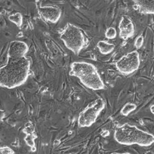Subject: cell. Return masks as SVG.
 Instances as JSON below:
<instances>
[{
    "label": "cell",
    "mask_w": 154,
    "mask_h": 154,
    "mask_svg": "<svg viewBox=\"0 0 154 154\" xmlns=\"http://www.w3.org/2000/svg\"><path fill=\"white\" fill-rule=\"evenodd\" d=\"M153 109H154V106H153V105H152V106H150V112H151V113H152V114H153Z\"/></svg>",
    "instance_id": "e0dca14e"
},
{
    "label": "cell",
    "mask_w": 154,
    "mask_h": 154,
    "mask_svg": "<svg viewBox=\"0 0 154 154\" xmlns=\"http://www.w3.org/2000/svg\"><path fill=\"white\" fill-rule=\"evenodd\" d=\"M119 36L122 39L126 40L133 36L135 32L134 25L130 17L123 16L119 23Z\"/></svg>",
    "instance_id": "9c48e42d"
},
{
    "label": "cell",
    "mask_w": 154,
    "mask_h": 154,
    "mask_svg": "<svg viewBox=\"0 0 154 154\" xmlns=\"http://www.w3.org/2000/svg\"><path fill=\"white\" fill-rule=\"evenodd\" d=\"M113 137L118 143L125 146L137 144L142 147H148L154 142L153 134L129 123H125L117 127Z\"/></svg>",
    "instance_id": "7a4b0ae2"
},
{
    "label": "cell",
    "mask_w": 154,
    "mask_h": 154,
    "mask_svg": "<svg viewBox=\"0 0 154 154\" xmlns=\"http://www.w3.org/2000/svg\"><path fill=\"white\" fill-rule=\"evenodd\" d=\"M60 38L67 48L76 55L81 52L86 44L85 36L82 30L70 23H67Z\"/></svg>",
    "instance_id": "277c9868"
},
{
    "label": "cell",
    "mask_w": 154,
    "mask_h": 154,
    "mask_svg": "<svg viewBox=\"0 0 154 154\" xmlns=\"http://www.w3.org/2000/svg\"><path fill=\"white\" fill-rule=\"evenodd\" d=\"M99 52L103 55H107L111 53L115 49V45L106 41H99L97 44Z\"/></svg>",
    "instance_id": "8fae6325"
},
{
    "label": "cell",
    "mask_w": 154,
    "mask_h": 154,
    "mask_svg": "<svg viewBox=\"0 0 154 154\" xmlns=\"http://www.w3.org/2000/svg\"><path fill=\"white\" fill-rule=\"evenodd\" d=\"M29 51V46L26 43L14 40L10 43L8 51V57L20 59L25 57Z\"/></svg>",
    "instance_id": "52a82bcc"
},
{
    "label": "cell",
    "mask_w": 154,
    "mask_h": 154,
    "mask_svg": "<svg viewBox=\"0 0 154 154\" xmlns=\"http://www.w3.org/2000/svg\"><path fill=\"white\" fill-rule=\"evenodd\" d=\"M0 152L2 154H13L15 153L13 150L8 146L2 147L1 149H0Z\"/></svg>",
    "instance_id": "2e32d148"
},
{
    "label": "cell",
    "mask_w": 154,
    "mask_h": 154,
    "mask_svg": "<svg viewBox=\"0 0 154 154\" xmlns=\"http://www.w3.org/2000/svg\"><path fill=\"white\" fill-rule=\"evenodd\" d=\"M137 108V106L135 104L131 103V102H128L126 103L121 109V114L123 116H128L130 115L132 112L134 111Z\"/></svg>",
    "instance_id": "4fadbf2b"
},
{
    "label": "cell",
    "mask_w": 154,
    "mask_h": 154,
    "mask_svg": "<svg viewBox=\"0 0 154 154\" xmlns=\"http://www.w3.org/2000/svg\"><path fill=\"white\" fill-rule=\"evenodd\" d=\"M134 7L140 13L153 14L154 0H137L134 1Z\"/></svg>",
    "instance_id": "30bf717a"
},
{
    "label": "cell",
    "mask_w": 154,
    "mask_h": 154,
    "mask_svg": "<svg viewBox=\"0 0 154 154\" xmlns=\"http://www.w3.org/2000/svg\"><path fill=\"white\" fill-rule=\"evenodd\" d=\"M70 75L78 78L89 89L98 91L105 88L97 69L93 64L86 62H74L70 66Z\"/></svg>",
    "instance_id": "3957f363"
},
{
    "label": "cell",
    "mask_w": 154,
    "mask_h": 154,
    "mask_svg": "<svg viewBox=\"0 0 154 154\" xmlns=\"http://www.w3.org/2000/svg\"><path fill=\"white\" fill-rule=\"evenodd\" d=\"M144 44V37L142 35L139 36L135 40L134 46L136 49H140Z\"/></svg>",
    "instance_id": "9a60e30c"
},
{
    "label": "cell",
    "mask_w": 154,
    "mask_h": 154,
    "mask_svg": "<svg viewBox=\"0 0 154 154\" xmlns=\"http://www.w3.org/2000/svg\"><path fill=\"white\" fill-rule=\"evenodd\" d=\"M117 35V32L116 29L113 27H109L105 33V36L107 38V39L109 40H113L114 38H116Z\"/></svg>",
    "instance_id": "5bb4252c"
},
{
    "label": "cell",
    "mask_w": 154,
    "mask_h": 154,
    "mask_svg": "<svg viewBox=\"0 0 154 154\" xmlns=\"http://www.w3.org/2000/svg\"><path fill=\"white\" fill-rule=\"evenodd\" d=\"M8 18L11 22L14 23L19 28L22 27L23 23V17L20 12H16V13L11 14Z\"/></svg>",
    "instance_id": "7c38bea8"
},
{
    "label": "cell",
    "mask_w": 154,
    "mask_h": 154,
    "mask_svg": "<svg viewBox=\"0 0 154 154\" xmlns=\"http://www.w3.org/2000/svg\"><path fill=\"white\" fill-rule=\"evenodd\" d=\"M105 106V102L102 98H97L92 102L80 113L78 119L79 126L81 128L92 126Z\"/></svg>",
    "instance_id": "5b68a950"
},
{
    "label": "cell",
    "mask_w": 154,
    "mask_h": 154,
    "mask_svg": "<svg viewBox=\"0 0 154 154\" xmlns=\"http://www.w3.org/2000/svg\"><path fill=\"white\" fill-rule=\"evenodd\" d=\"M140 56L136 51L126 54L122 56L117 62V69L124 75H130L135 72L140 66Z\"/></svg>",
    "instance_id": "8992f818"
},
{
    "label": "cell",
    "mask_w": 154,
    "mask_h": 154,
    "mask_svg": "<svg viewBox=\"0 0 154 154\" xmlns=\"http://www.w3.org/2000/svg\"><path fill=\"white\" fill-rule=\"evenodd\" d=\"M30 66V60L26 56L20 59L8 57L6 63L0 69L1 86L14 89L23 85L29 76Z\"/></svg>",
    "instance_id": "6da1fadb"
},
{
    "label": "cell",
    "mask_w": 154,
    "mask_h": 154,
    "mask_svg": "<svg viewBox=\"0 0 154 154\" xmlns=\"http://www.w3.org/2000/svg\"><path fill=\"white\" fill-rule=\"evenodd\" d=\"M38 11L44 20L53 23H57L62 15L60 9L55 6H40Z\"/></svg>",
    "instance_id": "ba28073f"
}]
</instances>
